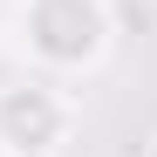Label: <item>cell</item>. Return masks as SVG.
I'll return each mask as SVG.
<instances>
[{
  "label": "cell",
  "instance_id": "3",
  "mask_svg": "<svg viewBox=\"0 0 157 157\" xmlns=\"http://www.w3.org/2000/svg\"><path fill=\"white\" fill-rule=\"evenodd\" d=\"M137 157H157V137H150V144H144V150H137Z\"/></svg>",
  "mask_w": 157,
  "mask_h": 157
},
{
  "label": "cell",
  "instance_id": "2",
  "mask_svg": "<svg viewBox=\"0 0 157 157\" xmlns=\"http://www.w3.org/2000/svg\"><path fill=\"white\" fill-rule=\"evenodd\" d=\"M68 137H75V102L48 75L0 89V157H62Z\"/></svg>",
  "mask_w": 157,
  "mask_h": 157
},
{
  "label": "cell",
  "instance_id": "1",
  "mask_svg": "<svg viewBox=\"0 0 157 157\" xmlns=\"http://www.w3.org/2000/svg\"><path fill=\"white\" fill-rule=\"evenodd\" d=\"M14 48L41 75H89L116 48L109 0H14Z\"/></svg>",
  "mask_w": 157,
  "mask_h": 157
}]
</instances>
